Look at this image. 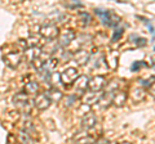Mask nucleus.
<instances>
[{
    "mask_svg": "<svg viewBox=\"0 0 155 144\" xmlns=\"http://www.w3.org/2000/svg\"><path fill=\"white\" fill-rule=\"evenodd\" d=\"M61 76V83L65 85H70L72 83H75L76 79L79 77V71L75 67H67L64 70V72L60 75Z\"/></svg>",
    "mask_w": 155,
    "mask_h": 144,
    "instance_id": "1",
    "label": "nucleus"
},
{
    "mask_svg": "<svg viewBox=\"0 0 155 144\" xmlns=\"http://www.w3.org/2000/svg\"><path fill=\"white\" fill-rule=\"evenodd\" d=\"M40 35L47 40H54L58 36V27L53 23H44L40 27Z\"/></svg>",
    "mask_w": 155,
    "mask_h": 144,
    "instance_id": "2",
    "label": "nucleus"
},
{
    "mask_svg": "<svg viewBox=\"0 0 155 144\" xmlns=\"http://www.w3.org/2000/svg\"><path fill=\"white\" fill-rule=\"evenodd\" d=\"M105 85H106V79L104 77V76H94V77H92L89 80L88 89L91 90L92 93H96V92L102 90Z\"/></svg>",
    "mask_w": 155,
    "mask_h": 144,
    "instance_id": "3",
    "label": "nucleus"
},
{
    "mask_svg": "<svg viewBox=\"0 0 155 144\" xmlns=\"http://www.w3.org/2000/svg\"><path fill=\"white\" fill-rule=\"evenodd\" d=\"M76 37V33L72 31V30H66L65 32L61 33L60 36V40H58V45L60 46H69L72 41L75 40Z\"/></svg>",
    "mask_w": 155,
    "mask_h": 144,
    "instance_id": "4",
    "label": "nucleus"
},
{
    "mask_svg": "<svg viewBox=\"0 0 155 144\" xmlns=\"http://www.w3.org/2000/svg\"><path fill=\"white\" fill-rule=\"evenodd\" d=\"M34 104H35V107L38 109L44 111V109H47L51 105V99L48 98L45 94H39V95H36L35 100H34Z\"/></svg>",
    "mask_w": 155,
    "mask_h": 144,
    "instance_id": "5",
    "label": "nucleus"
},
{
    "mask_svg": "<svg viewBox=\"0 0 155 144\" xmlns=\"http://www.w3.org/2000/svg\"><path fill=\"white\" fill-rule=\"evenodd\" d=\"M21 58H22V55H21V53H18V52H11L4 57L7 64L11 67H16L19 62H21Z\"/></svg>",
    "mask_w": 155,
    "mask_h": 144,
    "instance_id": "6",
    "label": "nucleus"
},
{
    "mask_svg": "<svg viewBox=\"0 0 155 144\" xmlns=\"http://www.w3.org/2000/svg\"><path fill=\"white\" fill-rule=\"evenodd\" d=\"M81 125H83L84 129L89 130V129L94 127L97 125V117L94 116L93 113H85L84 117L81 118Z\"/></svg>",
    "mask_w": 155,
    "mask_h": 144,
    "instance_id": "7",
    "label": "nucleus"
},
{
    "mask_svg": "<svg viewBox=\"0 0 155 144\" xmlns=\"http://www.w3.org/2000/svg\"><path fill=\"white\" fill-rule=\"evenodd\" d=\"M88 83H89V80H88L87 76H79V77L76 79V81H75V89H76V92L85 93V90L88 89Z\"/></svg>",
    "mask_w": 155,
    "mask_h": 144,
    "instance_id": "8",
    "label": "nucleus"
},
{
    "mask_svg": "<svg viewBox=\"0 0 155 144\" xmlns=\"http://www.w3.org/2000/svg\"><path fill=\"white\" fill-rule=\"evenodd\" d=\"M58 66V59L57 58H49L44 62V64H43V68L40 72H47V74H52L53 71L57 68Z\"/></svg>",
    "mask_w": 155,
    "mask_h": 144,
    "instance_id": "9",
    "label": "nucleus"
},
{
    "mask_svg": "<svg viewBox=\"0 0 155 144\" xmlns=\"http://www.w3.org/2000/svg\"><path fill=\"white\" fill-rule=\"evenodd\" d=\"M13 103L18 105V107H22V108H26L28 105V98H27V94L25 93H18L13 97Z\"/></svg>",
    "mask_w": 155,
    "mask_h": 144,
    "instance_id": "10",
    "label": "nucleus"
},
{
    "mask_svg": "<svg viewBox=\"0 0 155 144\" xmlns=\"http://www.w3.org/2000/svg\"><path fill=\"white\" fill-rule=\"evenodd\" d=\"M113 98H114L113 92L104 93V94L100 95V99H98V102H97V103H98L102 108H105V107H107V105H110L111 103H113Z\"/></svg>",
    "mask_w": 155,
    "mask_h": 144,
    "instance_id": "11",
    "label": "nucleus"
},
{
    "mask_svg": "<svg viewBox=\"0 0 155 144\" xmlns=\"http://www.w3.org/2000/svg\"><path fill=\"white\" fill-rule=\"evenodd\" d=\"M74 59L78 64H85L89 59V54L85 50H78L74 53Z\"/></svg>",
    "mask_w": 155,
    "mask_h": 144,
    "instance_id": "12",
    "label": "nucleus"
},
{
    "mask_svg": "<svg viewBox=\"0 0 155 144\" xmlns=\"http://www.w3.org/2000/svg\"><path fill=\"white\" fill-rule=\"evenodd\" d=\"M45 95L51 99V102H52V100H53V102H60V100L62 99V97H64L62 93L60 92V90H57L56 88H52L51 90H48V92L45 93Z\"/></svg>",
    "mask_w": 155,
    "mask_h": 144,
    "instance_id": "13",
    "label": "nucleus"
},
{
    "mask_svg": "<svg viewBox=\"0 0 155 144\" xmlns=\"http://www.w3.org/2000/svg\"><path fill=\"white\" fill-rule=\"evenodd\" d=\"M125 100H127V94H125L124 92H120V93L114 94L113 103H114L115 105H118V107H122V105H124Z\"/></svg>",
    "mask_w": 155,
    "mask_h": 144,
    "instance_id": "14",
    "label": "nucleus"
},
{
    "mask_svg": "<svg viewBox=\"0 0 155 144\" xmlns=\"http://www.w3.org/2000/svg\"><path fill=\"white\" fill-rule=\"evenodd\" d=\"M96 14L101 18V21H102L105 25H110V16H111V12L109 11H104V9H96Z\"/></svg>",
    "mask_w": 155,
    "mask_h": 144,
    "instance_id": "15",
    "label": "nucleus"
},
{
    "mask_svg": "<svg viewBox=\"0 0 155 144\" xmlns=\"http://www.w3.org/2000/svg\"><path fill=\"white\" fill-rule=\"evenodd\" d=\"M18 140H19V143H21V144H32L31 135L27 131H25V130L19 131V134H18Z\"/></svg>",
    "mask_w": 155,
    "mask_h": 144,
    "instance_id": "16",
    "label": "nucleus"
},
{
    "mask_svg": "<svg viewBox=\"0 0 155 144\" xmlns=\"http://www.w3.org/2000/svg\"><path fill=\"white\" fill-rule=\"evenodd\" d=\"M98 99H100V95L98 94H94V93H89V94H85V97H84V103L85 104H94L98 102Z\"/></svg>",
    "mask_w": 155,
    "mask_h": 144,
    "instance_id": "17",
    "label": "nucleus"
},
{
    "mask_svg": "<svg viewBox=\"0 0 155 144\" xmlns=\"http://www.w3.org/2000/svg\"><path fill=\"white\" fill-rule=\"evenodd\" d=\"M39 90V85L38 83H34V81H30V83L26 84V93L28 94H35Z\"/></svg>",
    "mask_w": 155,
    "mask_h": 144,
    "instance_id": "18",
    "label": "nucleus"
},
{
    "mask_svg": "<svg viewBox=\"0 0 155 144\" xmlns=\"http://www.w3.org/2000/svg\"><path fill=\"white\" fill-rule=\"evenodd\" d=\"M138 95H140V98H141V99H143V97H145L143 90H141V89H134L133 93H132V98H133L134 102H137V97H138Z\"/></svg>",
    "mask_w": 155,
    "mask_h": 144,
    "instance_id": "19",
    "label": "nucleus"
},
{
    "mask_svg": "<svg viewBox=\"0 0 155 144\" xmlns=\"http://www.w3.org/2000/svg\"><path fill=\"white\" fill-rule=\"evenodd\" d=\"M17 45L21 48L22 50H26L27 49V46H28V44H27V40H23V39H21V40H18V42H17Z\"/></svg>",
    "mask_w": 155,
    "mask_h": 144,
    "instance_id": "20",
    "label": "nucleus"
},
{
    "mask_svg": "<svg viewBox=\"0 0 155 144\" xmlns=\"http://www.w3.org/2000/svg\"><path fill=\"white\" fill-rule=\"evenodd\" d=\"M122 33H123V28H119V30H116L115 33H114V36H113V41H116L119 39L120 36H122Z\"/></svg>",
    "mask_w": 155,
    "mask_h": 144,
    "instance_id": "21",
    "label": "nucleus"
},
{
    "mask_svg": "<svg viewBox=\"0 0 155 144\" xmlns=\"http://www.w3.org/2000/svg\"><path fill=\"white\" fill-rule=\"evenodd\" d=\"M76 99H78L76 95H70V97H69V102H67V105H69V107H71V105L75 103Z\"/></svg>",
    "mask_w": 155,
    "mask_h": 144,
    "instance_id": "22",
    "label": "nucleus"
},
{
    "mask_svg": "<svg viewBox=\"0 0 155 144\" xmlns=\"http://www.w3.org/2000/svg\"><path fill=\"white\" fill-rule=\"evenodd\" d=\"M141 63H142V62H134V63L132 64V67H130V70H132V71L140 70V67H141Z\"/></svg>",
    "mask_w": 155,
    "mask_h": 144,
    "instance_id": "23",
    "label": "nucleus"
},
{
    "mask_svg": "<svg viewBox=\"0 0 155 144\" xmlns=\"http://www.w3.org/2000/svg\"><path fill=\"white\" fill-rule=\"evenodd\" d=\"M96 144H111L109 140H107V139H105V138H102V139H100V140L98 142H97Z\"/></svg>",
    "mask_w": 155,
    "mask_h": 144,
    "instance_id": "24",
    "label": "nucleus"
},
{
    "mask_svg": "<svg viewBox=\"0 0 155 144\" xmlns=\"http://www.w3.org/2000/svg\"><path fill=\"white\" fill-rule=\"evenodd\" d=\"M150 92H151V93L155 95V83L151 84V86H150Z\"/></svg>",
    "mask_w": 155,
    "mask_h": 144,
    "instance_id": "25",
    "label": "nucleus"
},
{
    "mask_svg": "<svg viewBox=\"0 0 155 144\" xmlns=\"http://www.w3.org/2000/svg\"><path fill=\"white\" fill-rule=\"evenodd\" d=\"M123 144H130V143H123Z\"/></svg>",
    "mask_w": 155,
    "mask_h": 144,
    "instance_id": "26",
    "label": "nucleus"
}]
</instances>
